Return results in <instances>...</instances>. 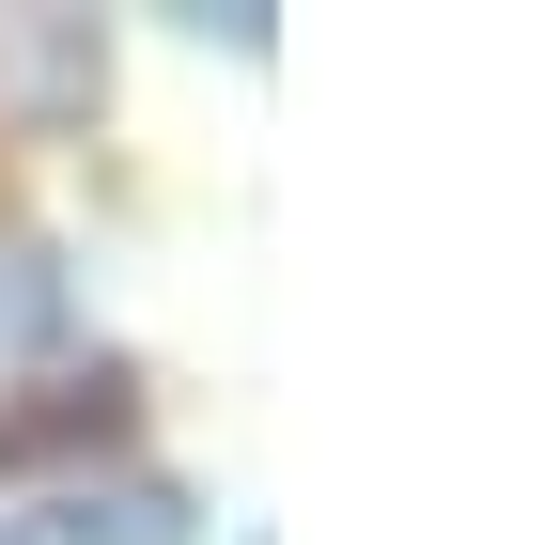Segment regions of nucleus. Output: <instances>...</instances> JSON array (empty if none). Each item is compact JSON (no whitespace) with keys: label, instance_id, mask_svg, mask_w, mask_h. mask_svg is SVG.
Instances as JSON below:
<instances>
[{"label":"nucleus","instance_id":"f257e3e1","mask_svg":"<svg viewBox=\"0 0 560 545\" xmlns=\"http://www.w3.org/2000/svg\"><path fill=\"white\" fill-rule=\"evenodd\" d=\"M140 421V390L94 359V374H47V390H16L0 405V467H16V484H47V467H79V452H109Z\"/></svg>","mask_w":560,"mask_h":545},{"label":"nucleus","instance_id":"f03ea898","mask_svg":"<svg viewBox=\"0 0 560 545\" xmlns=\"http://www.w3.org/2000/svg\"><path fill=\"white\" fill-rule=\"evenodd\" d=\"M0 545H187V484L156 467H109V484H47Z\"/></svg>","mask_w":560,"mask_h":545},{"label":"nucleus","instance_id":"7ed1b4c3","mask_svg":"<svg viewBox=\"0 0 560 545\" xmlns=\"http://www.w3.org/2000/svg\"><path fill=\"white\" fill-rule=\"evenodd\" d=\"M47 297H62V265L16 234V250H0V344H32V327H47Z\"/></svg>","mask_w":560,"mask_h":545}]
</instances>
